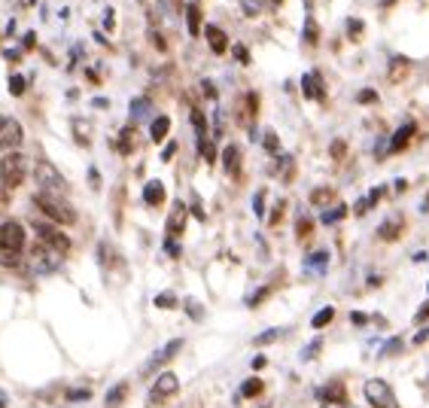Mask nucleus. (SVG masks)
Masks as SVG:
<instances>
[{"mask_svg": "<svg viewBox=\"0 0 429 408\" xmlns=\"http://www.w3.org/2000/svg\"><path fill=\"white\" fill-rule=\"evenodd\" d=\"M365 320H369V317H365L362 311H353V314H350V323H356V326H362Z\"/></svg>", "mask_w": 429, "mask_h": 408, "instance_id": "46", "label": "nucleus"}, {"mask_svg": "<svg viewBox=\"0 0 429 408\" xmlns=\"http://www.w3.org/2000/svg\"><path fill=\"white\" fill-rule=\"evenodd\" d=\"M323 396H326L329 402H344V400H347V393H344L341 384H329V390H323Z\"/></svg>", "mask_w": 429, "mask_h": 408, "instance_id": "26", "label": "nucleus"}, {"mask_svg": "<svg viewBox=\"0 0 429 408\" xmlns=\"http://www.w3.org/2000/svg\"><path fill=\"white\" fill-rule=\"evenodd\" d=\"M119 152H125V156L131 152V128L122 131V137H119Z\"/></svg>", "mask_w": 429, "mask_h": 408, "instance_id": "34", "label": "nucleus"}, {"mask_svg": "<svg viewBox=\"0 0 429 408\" xmlns=\"http://www.w3.org/2000/svg\"><path fill=\"white\" fill-rule=\"evenodd\" d=\"M320 344H323L320 339H314V341H311V348H308V351H302V360H314L316 351H320Z\"/></svg>", "mask_w": 429, "mask_h": 408, "instance_id": "39", "label": "nucleus"}, {"mask_svg": "<svg viewBox=\"0 0 429 408\" xmlns=\"http://www.w3.org/2000/svg\"><path fill=\"white\" fill-rule=\"evenodd\" d=\"M183 305L189 308V317H192V320H201V317H204V308H201V305H198L195 299H186Z\"/></svg>", "mask_w": 429, "mask_h": 408, "instance_id": "29", "label": "nucleus"}, {"mask_svg": "<svg viewBox=\"0 0 429 408\" xmlns=\"http://www.w3.org/2000/svg\"><path fill=\"white\" fill-rule=\"evenodd\" d=\"M168 131H171V119L168 116H159V119H152V128H149V137L156 140V144H161V140L168 137Z\"/></svg>", "mask_w": 429, "mask_h": 408, "instance_id": "18", "label": "nucleus"}, {"mask_svg": "<svg viewBox=\"0 0 429 408\" xmlns=\"http://www.w3.org/2000/svg\"><path fill=\"white\" fill-rule=\"evenodd\" d=\"M113 18H116V16H113V9H107V16H104V25H107V28H113Z\"/></svg>", "mask_w": 429, "mask_h": 408, "instance_id": "51", "label": "nucleus"}, {"mask_svg": "<svg viewBox=\"0 0 429 408\" xmlns=\"http://www.w3.org/2000/svg\"><path fill=\"white\" fill-rule=\"evenodd\" d=\"M34 177H37L40 192H49V196H64L67 192V180L58 174V168L52 165V162L40 159L34 165Z\"/></svg>", "mask_w": 429, "mask_h": 408, "instance_id": "3", "label": "nucleus"}, {"mask_svg": "<svg viewBox=\"0 0 429 408\" xmlns=\"http://www.w3.org/2000/svg\"><path fill=\"white\" fill-rule=\"evenodd\" d=\"M402 234V226L396 220H387L381 229H377V238H384V241H396Z\"/></svg>", "mask_w": 429, "mask_h": 408, "instance_id": "22", "label": "nucleus"}, {"mask_svg": "<svg viewBox=\"0 0 429 408\" xmlns=\"http://www.w3.org/2000/svg\"><path fill=\"white\" fill-rule=\"evenodd\" d=\"M244 13H247V16H256V13H259V0H244Z\"/></svg>", "mask_w": 429, "mask_h": 408, "instance_id": "41", "label": "nucleus"}, {"mask_svg": "<svg viewBox=\"0 0 429 408\" xmlns=\"http://www.w3.org/2000/svg\"><path fill=\"white\" fill-rule=\"evenodd\" d=\"M402 351V339H393V341H387L384 348H381V356H393V353H399Z\"/></svg>", "mask_w": 429, "mask_h": 408, "instance_id": "30", "label": "nucleus"}, {"mask_svg": "<svg viewBox=\"0 0 429 408\" xmlns=\"http://www.w3.org/2000/svg\"><path fill=\"white\" fill-rule=\"evenodd\" d=\"M6 196H9V186L4 180H0V201H6Z\"/></svg>", "mask_w": 429, "mask_h": 408, "instance_id": "50", "label": "nucleus"}, {"mask_svg": "<svg viewBox=\"0 0 429 408\" xmlns=\"http://www.w3.org/2000/svg\"><path fill=\"white\" fill-rule=\"evenodd\" d=\"M0 408H4V400H0Z\"/></svg>", "mask_w": 429, "mask_h": 408, "instance_id": "54", "label": "nucleus"}, {"mask_svg": "<svg viewBox=\"0 0 429 408\" xmlns=\"http://www.w3.org/2000/svg\"><path fill=\"white\" fill-rule=\"evenodd\" d=\"M304 40H308V43H316V25H314V18H308V22H304Z\"/></svg>", "mask_w": 429, "mask_h": 408, "instance_id": "36", "label": "nucleus"}, {"mask_svg": "<svg viewBox=\"0 0 429 408\" xmlns=\"http://www.w3.org/2000/svg\"><path fill=\"white\" fill-rule=\"evenodd\" d=\"M186 25H189V34L192 37L201 34V9H198V4H189L186 6Z\"/></svg>", "mask_w": 429, "mask_h": 408, "instance_id": "19", "label": "nucleus"}, {"mask_svg": "<svg viewBox=\"0 0 429 408\" xmlns=\"http://www.w3.org/2000/svg\"><path fill=\"white\" fill-rule=\"evenodd\" d=\"M183 229H186V208H183V204H173L171 220H168V234L173 238V234H180Z\"/></svg>", "mask_w": 429, "mask_h": 408, "instance_id": "14", "label": "nucleus"}, {"mask_svg": "<svg viewBox=\"0 0 429 408\" xmlns=\"http://www.w3.org/2000/svg\"><path fill=\"white\" fill-rule=\"evenodd\" d=\"M262 387H265V384H262L259 378H250V381L241 384V396H244V400H253V396L262 393Z\"/></svg>", "mask_w": 429, "mask_h": 408, "instance_id": "24", "label": "nucleus"}, {"mask_svg": "<svg viewBox=\"0 0 429 408\" xmlns=\"http://www.w3.org/2000/svg\"><path fill=\"white\" fill-rule=\"evenodd\" d=\"M396 4V0H381V6H393Z\"/></svg>", "mask_w": 429, "mask_h": 408, "instance_id": "52", "label": "nucleus"}, {"mask_svg": "<svg viewBox=\"0 0 429 408\" xmlns=\"http://www.w3.org/2000/svg\"><path fill=\"white\" fill-rule=\"evenodd\" d=\"M34 232H37V238L43 241V247H52L58 253H67L70 250V238L61 229L49 226V222H34Z\"/></svg>", "mask_w": 429, "mask_h": 408, "instance_id": "7", "label": "nucleus"}, {"mask_svg": "<svg viewBox=\"0 0 429 408\" xmlns=\"http://www.w3.org/2000/svg\"><path fill=\"white\" fill-rule=\"evenodd\" d=\"M265 149H268V152H278V149H280L278 135H274V131H268V135H265Z\"/></svg>", "mask_w": 429, "mask_h": 408, "instance_id": "37", "label": "nucleus"}, {"mask_svg": "<svg viewBox=\"0 0 429 408\" xmlns=\"http://www.w3.org/2000/svg\"><path fill=\"white\" fill-rule=\"evenodd\" d=\"M411 135H414V122H405V125H402L399 131H396L393 140H390V152L405 149V147H408V140H411Z\"/></svg>", "mask_w": 429, "mask_h": 408, "instance_id": "15", "label": "nucleus"}, {"mask_svg": "<svg viewBox=\"0 0 429 408\" xmlns=\"http://www.w3.org/2000/svg\"><path fill=\"white\" fill-rule=\"evenodd\" d=\"M165 250L171 253V256H180V247H177V241H173V238H168V244H165Z\"/></svg>", "mask_w": 429, "mask_h": 408, "instance_id": "45", "label": "nucleus"}, {"mask_svg": "<svg viewBox=\"0 0 429 408\" xmlns=\"http://www.w3.org/2000/svg\"><path fill=\"white\" fill-rule=\"evenodd\" d=\"M332 156H335V159L344 156V140H335V144H332Z\"/></svg>", "mask_w": 429, "mask_h": 408, "instance_id": "44", "label": "nucleus"}, {"mask_svg": "<svg viewBox=\"0 0 429 408\" xmlns=\"http://www.w3.org/2000/svg\"><path fill=\"white\" fill-rule=\"evenodd\" d=\"M222 165H226V171H229V174H234V177H238V171H241V149L234 147V144L222 149Z\"/></svg>", "mask_w": 429, "mask_h": 408, "instance_id": "16", "label": "nucleus"}, {"mask_svg": "<svg viewBox=\"0 0 429 408\" xmlns=\"http://www.w3.org/2000/svg\"><path fill=\"white\" fill-rule=\"evenodd\" d=\"M152 113V104L147 98H137V101H131V119L140 122V119H147Z\"/></svg>", "mask_w": 429, "mask_h": 408, "instance_id": "21", "label": "nucleus"}, {"mask_svg": "<svg viewBox=\"0 0 429 408\" xmlns=\"http://www.w3.org/2000/svg\"><path fill=\"white\" fill-rule=\"evenodd\" d=\"M9 95H16V98L25 95V76H18V74L9 76Z\"/></svg>", "mask_w": 429, "mask_h": 408, "instance_id": "28", "label": "nucleus"}, {"mask_svg": "<svg viewBox=\"0 0 429 408\" xmlns=\"http://www.w3.org/2000/svg\"><path fill=\"white\" fill-rule=\"evenodd\" d=\"M302 91H304V98H311V101H323L320 74H304L302 76Z\"/></svg>", "mask_w": 429, "mask_h": 408, "instance_id": "12", "label": "nucleus"}, {"mask_svg": "<svg viewBox=\"0 0 429 408\" xmlns=\"http://www.w3.org/2000/svg\"><path fill=\"white\" fill-rule=\"evenodd\" d=\"M426 339H429V326H426V329H421V332L414 335V344H423Z\"/></svg>", "mask_w": 429, "mask_h": 408, "instance_id": "49", "label": "nucleus"}, {"mask_svg": "<svg viewBox=\"0 0 429 408\" xmlns=\"http://www.w3.org/2000/svg\"><path fill=\"white\" fill-rule=\"evenodd\" d=\"M192 125H195V135L204 137V128H207V125H204V116L198 113V110H192Z\"/></svg>", "mask_w": 429, "mask_h": 408, "instance_id": "33", "label": "nucleus"}, {"mask_svg": "<svg viewBox=\"0 0 429 408\" xmlns=\"http://www.w3.org/2000/svg\"><path fill=\"white\" fill-rule=\"evenodd\" d=\"M125 396H128V381H122V384H116L113 390L107 393L104 402H107V408H119L122 402H125Z\"/></svg>", "mask_w": 429, "mask_h": 408, "instance_id": "20", "label": "nucleus"}, {"mask_svg": "<svg viewBox=\"0 0 429 408\" xmlns=\"http://www.w3.org/2000/svg\"><path fill=\"white\" fill-rule=\"evenodd\" d=\"M326 265H329V250H316V253H311V256L304 259V268L314 271V274H320Z\"/></svg>", "mask_w": 429, "mask_h": 408, "instance_id": "17", "label": "nucleus"}, {"mask_svg": "<svg viewBox=\"0 0 429 408\" xmlns=\"http://www.w3.org/2000/svg\"><path fill=\"white\" fill-rule=\"evenodd\" d=\"M30 268H34V274H55L61 268V253L37 244V247L30 250Z\"/></svg>", "mask_w": 429, "mask_h": 408, "instance_id": "5", "label": "nucleus"}, {"mask_svg": "<svg viewBox=\"0 0 429 408\" xmlns=\"http://www.w3.org/2000/svg\"><path fill=\"white\" fill-rule=\"evenodd\" d=\"M180 351H183V339H173V341H168L165 348H161V351H156V353H152L149 360H147V366H143V375H149V372H156L159 366L171 363V360H173V356H177Z\"/></svg>", "mask_w": 429, "mask_h": 408, "instance_id": "9", "label": "nucleus"}, {"mask_svg": "<svg viewBox=\"0 0 429 408\" xmlns=\"http://www.w3.org/2000/svg\"><path fill=\"white\" fill-rule=\"evenodd\" d=\"M356 101H360V104H374V101H377V91H372V89H362L360 95H356Z\"/></svg>", "mask_w": 429, "mask_h": 408, "instance_id": "35", "label": "nucleus"}, {"mask_svg": "<svg viewBox=\"0 0 429 408\" xmlns=\"http://www.w3.org/2000/svg\"><path fill=\"white\" fill-rule=\"evenodd\" d=\"M156 305L159 308H177V299L171 293H161V295H156Z\"/></svg>", "mask_w": 429, "mask_h": 408, "instance_id": "31", "label": "nucleus"}, {"mask_svg": "<svg viewBox=\"0 0 429 408\" xmlns=\"http://www.w3.org/2000/svg\"><path fill=\"white\" fill-rule=\"evenodd\" d=\"M253 210H256V217L265 213V192H256V198H253Z\"/></svg>", "mask_w": 429, "mask_h": 408, "instance_id": "40", "label": "nucleus"}, {"mask_svg": "<svg viewBox=\"0 0 429 408\" xmlns=\"http://www.w3.org/2000/svg\"><path fill=\"white\" fill-rule=\"evenodd\" d=\"M173 152H177V144H168V147H165V152H161V159L171 162V159H173Z\"/></svg>", "mask_w": 429, "mask_h": 408, "instance_id": "47", "label": "nucleus"}, {"mask_svg": "<svg viewBox=\"0 0 429 408\" xmlns=\"http://www.w3.org/2000/svg\"><path fill=\"white\" fill-rule=\"evenodd\" d=\"M25 250V229L18 222H4L0 226V265L13 268Z\"/></svg>", "mask_w": 429, "mask_h": 408, "instance_id": "1", "label": "nucleus"}, {"mask_svg": "<svg viewBox=\"0 0 429 408\" xmlns=\"http://www.w3.org/2000/svg\"><path fill=\"white\" fill-rule=\"evenodd\" d=\"M143 201L149 204V208H156V204L165 201V186H161L159 180H149L147 186H143Z\"/></svg>", "mask_w": 429, "mask_h": 408, "instance_id": "13", "label": "nucleus"}, {"mask_svg": "<svg viewBox=\"0 0 429 408\" xmlns=\"http://www.w3.org/2000/svg\"><path fill=\"white\" fill-rule=\"evenodd\" d=\"M347 34H350V37H360L362 34V22H360V18H350V22H347Z\"/></svg>", "mask_w": 429, "mask_h": 408, "instance_id": "38", "label": "nucleus"}, {"mask_svg": "<svg viewBox=\"0 0 429 408\" xmlns=\"http://www.w3.org/2000/svg\"><path fill=\"white\" fill-rule=\"evenodd\" d=\"M34 204H37V208L43 210L52 222H58V226H74V222H76L74 204H70L64 196H49V192H37V196H34Z\"/></svg>", "mask_w": 429, "mask_h": 408, "instance_id": "2", "label": "nucleus"}, {"mask_svg": "<svg viewBox=\"0 0 429 408\" xmlns=\"http://www.w3.org/2000/svg\"><path fill=\"white\" fill-rule=\"evenodd\" d=\"M271 4H280V0H271Z\"/></svg>", "mask_w": 429, "mask_h": 408, "instance_id": "53", "label": "nucleus"}, {"mask_svg": "<svg viewBox=\"0 0 429 408\" xmlns=\"http://www.w3.org/2000/svg\"><path fill=\"white\" fill-rule=\"evenodd\" d=\"M67 400H70V402H79V400H91V390H88V387H79V390H70V393H67Z\"/></svg>", "mask_w": 429, "mask_h": 408, "instance_id": "32", "label": "nucleus"}, {"mask_svg": "<svg viewBox=\"0 0 429 408\" xmlns=\"http://www.w3.org/2000/svg\"><path fill=\"white\" fill-rule=\"evenodd\" d=\"M347 217V208L344 204H335L332 210H323V222L326 226H332V222H338V220H344Z\"/></svg>", "mask_w": 429, "mask_h": 408, "instance_id": "25", "label": "nucleus"}, {"mask_svg": "<svg viewBox=\"0 0 429 408\" xmlns=\"http://www.w3.org/2000/svg\"><path fill=\"white\" fill-rule=\"evenodd\" d=\"M28 168H30V162L22 156V152H6V156L0 159V180H4L9 189H16V186L25 183Z\"/></svg>", "mask_w": 429, "mask_h": 408, "instance_id": "4", "label": "nucleus"}, {"mask_svg": "<svg viewBox=\"0 0 429 408\" xmlns=\"http://www.w3.org/2000/svg\"><path fill=\"white\" fill-rule=\"evenodd\" d=\"M22 140H25L22 125H18L16 119H9V116H0V149L16 152L18 147H22Z\"/></svg>", "mask_w": 429, "mask_h": 408, "instance_id": "8", "label": "nucleus"}, {"mask_svg": "<svg viewBox=\"0 0 429 408\" xmlns=\"http://www.w3.org/2000/svg\"><path fill=\"white\" fill-rule=\"evenodd\" d=\"M426 317H429V302H423L421 308H417V314H414V320H417V323H423Z\"/></svg>", "mask_w": 429, "mask_h": 408, "instance_id": "42", "label": "nucleus"}, {"mask_svg": "<svg viewBox=\"0 0 429 408\" xmlns=\"http://www.w3.org/2000/svg\"><path fill=\"white\" fill-rule=\"evenodd\" d=\"M250 366H253V369H265V366H268V360H265L262 353H256V360H253Z\"/></svg>", "mask_w": 429, "mask_h": 408, "instance_id": "48", "label": "nucleus"}, {"mask_svg": "<svg viewBox=\"0 0 429 408\" xmlns=\"http://www.w3.org/2000/svg\"><path fill=\"white\" fill-rule=\"evenodd\" d=\"M201 30L207 34V43H210V49H213L217 55H222V52L229 49V37L222 34V30H219L217 25H207V28H201Z\"/></svg>", "mask_w": 429, "mask_h": 408, "instance_id": "11", "label": "nucleus"}, {"mask_svg": "<svg viewBox=\"0 0 429 408\" xmlns=\"http://www.w3.org/2000/svg\"><path fill=\"white\" fill-rule=\"evenodd\" d=\"M280 335H283V329H265V332H259V335H256V339H253V341H256L259 348H262V344H271L274 339H280Z\"/></svg>", "mask_w": 429, "mask_h": 408, "instance_id": "27", "label": "nucleus"}, {"mask_svg": "<svg viewBox=\"0 0 429 408\" xmlns=\"http://www.w3.org/2000/svg\"><path fill=\"white\" fill-rule=\"evenodd\" d=\"M234 58H238L241 64H247V61H250V55H247V49H244V46H234Z\"/></svg>", "mask_w": 429, "mask_h": 408, "instance_id": "43", "label": "nucleus"}, {"mask_svg": "<svg viewBox=\"0 0 429 408\" xmlns=\"http://www.w3.org/2000/svg\"><path fill=\"white\" fill-rule=\"evenodd\" d=\"M365 400H369L374 408H399L396 405V396L390 390V384L381 381V378H372L365 384Z\"/></svg>", "mask_w": 429, "mask_h": 408, "instance_id": "6", "label": "nucleus"}, {"mask_svg": "<svg viewBox=\"0 0 429 408\" xmlns=\"http://www.w3.org/2000/svg\"><path fill=\"white\" fill-rule=\"evenodd\" d=\"M177 387H180V378L173 372H165V375H159V381H156V390H152V400H165V396H173L177 393Z\"/></svg>", "mask_w": 429, "mask_h": 408, "instance_id": "10", "label": "nucleus"}, {"mask_svg": "<svg viewBox=\"0 0 429 408\" xmlns=\"http://www.w3.org/2000/svg\"><path fill=\"white\" fill-rule=\"evenodd\" d=\"M332 317H335V308H332V305H326V308H320V311L314 314L311 326H314V329H323L326 323H332Z\"/></svg>", "mask_w": 429, "mask_h": 408, "instance_id": "23", "label": "nucleus"}]
</instances>
